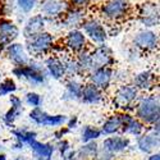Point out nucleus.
<instances>
[{
    "instance_id": "f257e3e1",
    "label": "nucleus",
    "mask_w": 160,
    "mask_h": 160,
    "mask_svg": "<svg viewBox=\"0 0 160 160\" xmlns=\"http://www.w3.org/2000/svg\"><path fill=\"white\" fill-rule=\"evenodd\" d=\"M136 117L143 124H154L159 122L160 117V105L158 95L145 96L138 100L135 106Z\"/></svg>"
},
{
    "instance_id": "f03ea898",
    "label": "nucleus",
    "mask_w": 160,
    "mask_h": 160,
    "mask_svg": "<svg viewBox=\"0 0 160 160\" xmlns=\"http://www.w3.org/2000/svg\"><path fill=\"white\" fill-rule=\"evenodd\" d=\"M138 90L132 85H121L113 94V105L118 110L128 112L137 101Z\"/></svg>"
},
{
    "instance_id": "7ed1b4c3",
    "label": "nucleus",
    "mask_w": 160,
    "mask_h": 160,
    "mask_svg": "<svg viewBox=\"0 0 160 160\" xmlns=\"http://www.w3.org/2000/svg\"><path fill=\"white\" fill-rule=\"evenodd\" d=\"M131 12L127 0H106L100 7V14L108 21L118 22L126 18Z\"/></svg>"
},
{
    "instance_id": "20e7f679",
    "label": "nucleus",
    "mask_w": 160,
    "mask_h": 160,
    "mask_svg": "<svg viewBox=\"0 0 160 160\" xmlns=\"http://www.w3.org/2000/svg\"><path fill=\"white\" fill-rule=\"evenodd\" d=\"M13 74L18 78H23L32 85H42L46 79V74L42 69V65L33 60H30L26 65H18L13 69Z\"/></svg>"
},
{
    "instance_id": "39448f33",
    "label": "nucleus",
    "mask_w": 160,
    "mask_h": 160,
    "mask_svg": "<svg viewBox=\"0 0 160 160\" xmlns=\"http://www.w3.org/2000/svg\"><path fill=\"white\" fill-rule=\"evenodd\" d=\"M26 40H27V46H26L27 51L33 55L46 54L54 46V36L45 31H41L40 33Z\"/></svg>"
},
{
    "instance_id": "423d86ee",
    "label": "nucleus",
    "mask_w": 160,
    "mask_h": 160,
    "mask_svg": "<svg viewBox=\"0 0 160 160\" xmlns=\"http://www.w3.org/2000/svg\"><path fill=\"white\" fill-rule=\"evenodd\" d=\"M82 28H83V33L85 36H87L92 42L95 44H104L108 38V31L104 27V24L100 19L98 18H86L82 22Z\"/></svg>"
},
{
    "instance_id": "0eeeda50",
    "label": "nucleus",
    "mask_w": 160,
    "mask_h": 160,
    "mask_svg": "<svg viewBox=\"0 0 160 160\" xmlns=\"http://www.w3.org/2000/svg\"><path fill=\"white\" fill-rule=\"evenodd\" d=\"M31 121H33L38 126H49V127H59L67 122V117L58 114V115H50L41 110L40 108H33L30 113Z\"/></svg>"
},
{
    "instance_id": "6e6552de",
    "label": "nucleus",
    "mask_w": 160,
    "mask_h": 160,
    "mask_svg": "<svg viewBox=\"0 0 160 160\" xmlns=\"http://www.w3.org/2000/svg\"><path fill=\"white\" fill-rule=\"evenodd\" d=\"M90 58L91 71L96 68H102V67H110L114 63L112 50L105 45H100L94 50H90Z\"/></svg>"
},
{
    "instance_id": "1a4fd4ad",
    "label": "nucleus",
    "mask_w": 160,
    "mask_h": 160,
    "mask_svg": "<svg viewBox=\"0 0 160 160\" xmlns=\"http://www.w3.org/2000/svg\"><path fill=\"white\" fill-rule=\"evenodd\" d=\"M88 82L96 86L100 90H106L113 82L114 73L110 67H102V68H96L92 69L88 73Z\"/></svg>"
},
{
    "instance_id": "9d476101",
    "label": "nucleus",
    "mask_w": 160,
    "mask_h": 160,
    "mask_svg": "<svg viewBox=\"0 0 160 160\" xmlns=\"http://www.w3.org/2000/svg\"><path fill=\"white\" fill-rule=\"evenodd\" d=\"M87 46V38L85 33L78 30V28H72L67 32L64 37V48H67L71 52H79Z\"/></svg>"
},
{
    "instance_id": "9b49d317",
    "label": "nucleus",
    "mask_w": 160,
    "mask_h": 160,
    "mask_svg": "<svg viewBox=\"0 0 160 160\" xmlns=\"http://www.w3.org/2000/svg\"><path fill=\"white\" fill-rule=\"evenodd\" d=\"M138 19L145 27H155L159 24V7L156 3H143L138 10Z\"/></svg>"
},
{
    "instance_id": "f8f14e48",
    "label": "nucleus",
    "mask_w": 160,
    "mask_h": 160,
    "mask_svg": "<svg viewBox=\"0 0 160 160\" xmlns=\"http://www.w3.org/2000/svg\"><path fill=\"white\" fill-rule=\"evenodd\" d=\"M133 44L137 49H141L143 51H154L158 49L159 45L158 33L149 30L140 31L133 38Z\"/></svg>"
},
{
    "instance_id": "ddd939ff",
    "label": "nucleus",
    "mask_w": 160,
    "mask_h": 160,
    "mask_svg": "<svg viewBox=\"0 0 160 160\" xmlns=\"http://www.w3.org/2000/svg\"><path fill=\"white\" fill-rule=\"evenodd\" d=\"M19 35V28L14 22L9 19L2 18L0 19V49L7 48L12 44Z\"/></svg>"
},
{
    "instance_id": "4468645a",
    "label": "nucleus",
    "mask_w": 160,
    "mask_h": 160,
    "mask_svg": "<svg viewBox=\"0 0 160 160\" xmlns=\"http://www.w3.org/2000/svg\"><path fill=\"white\" fill-rule=\"evenodd\" d=\"M67 10H68V5L65 0H42L41 3V12L44 13V17L48 18L63 17Z\"/></svg>"
},
{
    "instance_id": "2eb2a0df",
    "label": "nucleus",
    "mask_w": 160,
    "mask_h": 160,
    "mask_svg": "<svg viewBox=\"0 0 160 160\" xmlns=\"http://www.w3.org/2000/svg\"><path fill=\"white\" fill-rule=\"evenodd\" d=\"M86 19V10L83 8H73L68 9L64 14L62 19V26L65 28H77L78 26H81L82 22Z\"/></svg>"
},
{
    "instance_id": "dca6fc26",
    "label": "nucleus",
    "mask_w": 160,
    "mask_h": 160,
    "mask_svg": "<svg viewBox=\"0 0 160 160\" xmlns=\"http://www.w3.org/2000/svg\"><path fill=\"white\" fill-rule=\"evenodd\" d=\"M7 55H8L9 60H12L17 67L26 65L31 60L28 58V54H27V51H26L24 46L18 42H12L7 46Z\"/></svg>"
},
{
    "instance_id": "f3484780",
    "label": "nucleus",
    "mask_w": 160,
    "mask_h": 160,
    "mask_svg": "<svg viewBox=\"0 0 160 160\" xmlns=\"http://www.w3.org/2000/svg\"><path fill=\"white\" fill-rule=\"evenodd\" d=\"M121 114V119H122V131L126 133L133 136H140L145 129V124L140 121V119L132 117L131 114H128L127 112L124 113H119Z\"/></svg>"
},
{
    "instance_id": "a211bd4d",
    "label": "nucleus",
    "mask_w": 160,
    "mask_h": 160,
    "mask_svg": "<svg viewBox=\"0 0 160 160\" xmlns=\"http://www.w3.org/2000/svg\"><path fill=\"white\" fill-rule=\"evenodd\" d=\"M137 148L145 154H151L155 149L159 148V133L151 129L149 133L140 135L137 138Z\"/></svg>"
},
{
    "instance_id": "6ab92c4d",
    "label": "nucleus",
    "mask_w": 160,
    "mask_h": 160,
    "mask_svg": "<svg viewBox=\"0 0 160 160\" xmlns=\"http://www.w3.org/2000/svg\"><path fill=\"white\" fill-rule=\"evenodd\" d=\"M129 143H131V141L127 137L114 136V137H108L102 141V149L114 155V154L127 150L129 148Z\"/></svg>"
},
{
    "instance_id": "aec40b11",
    "label": "nucleus",
    "mask_w": 160,
    "mask_h": 160,
    "mask_svg": "<svg viewBox=\"0 0 160 160\" xmlns=\"http://www.w3.org/2000/svg\"><path fill=\"white\" fill-rule=\"evenodd\" d=\"M28 145L36 160H51L52 154H54V150H55L54 145L38 142L36 140H32L31 142H28Z\"/></svg>"
},
{
    "instance_id": "412c9836",
    "label": "nucleus",
    "mask_w": 160,
    "mask_h": 160,
    "mask_svg": "<svg viewBox=\"0 0 160 160\" xmlns=\"http://www.w3.org/2000/svg\"><path fill=\"white\" fill-rule=\"evenodd\" d=\"M46 24V19L42 14H36L31 18H28V21L26 22L24 28H23V35L26 38H30L37 33H40L41 31H44Z\"/></svg>"
},
{
    "instance_id": "4be33fe9",
    "label": "nucleus",
    "mask_w": 160,
    "mask_h": 160,
    "mask_svg": "<svg viewBox=\"0 0 160 160\" xmlns=\"http://www.w3.org/2000/svg\"><path fill=\"white\" fill-rule=\"evenodd\" d=\"M104 99V94L100 88L94 86L92 83H86L82 87L81 92V100L86 104H99Z\"/></svg>"
},
{
    "instance_id": "5701e85b",
    "label": "nucleus",
    "mask_w": 160,
    "mask_h": 160,
    "mask_svg": "<svg viewBox=\"0 0 160 160\" xmlns=\"http://www.w3.org/2000/svg\"><path fill=\"white\" fill-rule=\"evenodd\" d=\"M155 78L156 77L151 71H143L135 76L133 83H135V87L137 90L150 91L155 87Z\"/></svg>"
},
{
    "instance_id": "b1692460",
    "label": "nucleus",
    "mask_w": 160,
    "mask_h": 160,
    "mask_svg": "<svg viewBox=\"0 0 160 160\" xmlns=\"http://www.w3.org/2000/svg\"><path fill=\"white\" fill-rule=\"evenodd\" d=\"M45 65H46L48 73L54 79H62V78L65 77L63 59H60L59 57H50V58H48L46 62H45Z\"/></svg>"
},
{
    "instance_id": "393cba45",
    "label": "nucleus",
    "mask_w": 160,
    "mask_h": 160,
    "mask_svg": "<svg viewBox=\"0 0 160 160\" xmlns=\"http://www.w3.org/2000/svg\"><path fill=\"white\" fill-rule=\"evenodd\" d=\"M121 128H122L121 114H114L104 122L100 131H101V133H104V135H114V133H117L118 131H121Z\"/></svg>"
},
{
    "instance_id": "a878e982",
    "label": "nucleus",
    "mask_w": 160,
    "mask_h": 160,
    "mask_svg": "<svg viewBox=\"0 0 160 160\" xmlns=\"http://www.w3.org/2000/svg\"><path fill=\"white\" fill-rule=\"evenodd\" d=\"M98 151H99V148H98V143L95 141L86 142L82 148H79L78 151H76L77 159L78 160H94Z\"/></svg>"
},
{
    "instance_id": "bb28decb",
    "label": "nucleus",
    "mask_w": 160,
    "mask_h": 160,
    "mask_svg": "<svg viewBox=\"0 0 160 160\" xmlns=\"http://www.w3.org/2000/svg\"><path fill=\"white\" fill-rule=\"evenodd\" d=\"M83 83L77 81V79L72 78L69 79L65 85L67 92H65V99H71V100H78L81 99V92H82Z\"/></svg>"
},
{
    "instance_id": "cd10ccee",
    "label": "nucleus",
    "mask_w": 160,
    "mask_h": 160,
    "mask_svg": "<svg viewBox=\"0 0 160 160\" xmlns=\"http://www.w3.org/2000/svg\"><path fill=\"white\" fill-rule=\"evenodd\" d=\"M101 136V131L96 127L92 126H86L82 131V142H90V141H95Z\"/></svg>"
},
{
    "instance_id": "c85d7f7f",
    "label": "nucleus",
    "mask_w": 160,
    "mask_h": 160,
    "mask_svg": "<svg viewBox=\"0 0 160 160\" xmlns=\"http://www.w3.org/2000/svg\"><path fill=\"white\" fill-rule=\"evenodd\" d=\"M63 64H64V73H65V76L74 77L77 74H81V73H79V68H78V64H77L76 59H73V58L65 59V60H63Z\"/></svg>"
},
{
    "instance_id": "c756f323",
    "label": "nucleus",
    "mask_w": 160,
    "mask_h": 160,
    "mask_svg": "<svg viewBox=\"0 0 160 160\" xmlns=\"http://www.w3.org/2000/svg\"><path fill=\"white\" fill-rule=\"evenodd\" d=\"M13 135H14L16 140L21 143H28L32 140H36V132L32 131H13Z\"/></svg>"
},
{
    "instance_id": "7c9ffc66",
    "label": "nucleus",
    "mask_w": 160,
    "mask_h": 160,
    "mask_svg": "<svg viewBox=\"0 0 160 160\" xmlns=\"http://www.w3.org/2000/svg\"><path fill=\"white\" fill-rule=\"evenodd\" d=\"M21 114H22V106H14V105H12V108L4 114V122L8 126H12Z\"/></svg>"
},
{
    "instance_id": "2f4dec72",
    "label": "nucleus",
    "mask_w": 160,
    "mask_h": 160,
    "mask_svg": "<svg viewBox=\"0 0 160 160\" xmlns=\"http://www.w3.org/2000/svg\"><path fill=\"white\" fill-rule=\"evenodd\" d=\"M17 91V85L13 79L8 78L4 82L0 83V96H5L9 94H13V92Z\"/></svg>"
},
{
    "instance_id": "473e14b6",
    "label": "nucleus",
    "mask_w": 160,
    "mask_h": 160,
    "mask_svg": "<svg viewBox=\"0 0 160 160\" xmlns=\"http://www.w3.org/2000/svg\"><path fill=\"white\" fill-rule=\"evenodd\" d=\"M18 8L24 12V13H30L32 12V9H35V7L37 5L38 0H16Z\"/></svg>"
},
{
    "instance_id": "72a5a7b5",
    "label": "nucleus",
    "mask_w": 160,
    "mask_h": 160,
    "mask_svg": "<svg viewBox=\"0 0 160 160\" xmlns=\"http://www.w3.org/2000/svg\"><path fill=\"white\" fill-rule=\"evenodd\" d=\"M41 96L36 92H28L27 95H26V102H27L30 106L32 108H38L40 105H41Z\"/></svg>"
},
{
    "instance_id": "f704fd0d",
    "label": "nucleus",
    "mask_w": 160,
    "mask_h": 160,
    "mask_svg": "<svg viewBox=\"0 0 160 160\" xmlns=\"http://www.w3.org/2000/svg\"><path fill=\"white\" fill-rule=\"evenodd\" d=\"M58 150H59V152H60V155H64L67 151H69L71 150V145H69V142L67 141V140H60L59 142H58Z\"/></svg>"
},
{
    "instance_id": "c9c22d12",
    "label": "nucleus",
    "mask_w": 160,
    "mask_h": 160,
    "mask_svg": "<svg viewBox=\"0 0 160 160\" xmlns=\"http://www.w3.org/2000/svg\"><path fill=\"white\" fill-rule=\"evenodd\" d=\"M94 160H113V154H110L106 150L101 149V150L98 151V154H96Z\"/></svg>"
},
{
    "instance_id": "e433bc0d",
    "label": "nucleus",
    "mask_w": 160,
    "mask_h": 160,
    "mask_svg": "<svg viewBox=\"0 0 160 160\" xmlns=\"http://www.w3.org/2000/svg\"><path fill=\"white\" fill-rule=\"evenodd\" d=\"M71 3L76 8H86L92 3V0H71Z\"/></svg>"
},
{
    "instance_id": "4c0bfd02",
    "label": "nucleus",
    "mask_w": 160,
    "mask_h": 160,
    "mask_svg": "<svg viewBox=\"0 0 160 160\" xmlns=\"http://www.w3.org/2000/svg\"><path fill=\"white\" fill-rule=\"evenodd\" d=\"M63 158V160H78L77 159V152L76 151H72V150H69V151H67L64 155H62Z\"/></svg>"
},
{
    "instance_id": "58836bf2",
    "label": "nucleus",
    "mask_w": 160,
    "mask_h": 160,
    "mask_svg": "<svg viewBox=\"0 0 160 160\" xmlns=\"http://www.w3.org/2000/svg\"><path fill=\"white\" fill-rule=\"evenodd\" d=\"M69 129L68 128H62V129H59L58 132H55V137L58 138V140H60V138H63V136L65 135L67 132H68Z\"/></svg>"
},
{
    "instance_id": "ea45409f",
    "label": "nucleus",
    "mask_w": 160,
    "mask_h": 160,
    "mask_svg": "<svg viewBox=\"0 0 160 160\" xmlns=\"http://www.w3.org/2000/svg\"><path fill=\"white\" fill-rule=\"evenodd\" d=\"M77 126V118L74 117V118H72L71 121L68 122V129H71V128H74Z\"/></svg>"
},
{
    "instance_id": "a19ab883",
    "label": "nucleus",
    "mask_w": 160,
    "mask_h": 160,
    "mask_svg": "<svg viewBox=\"0 0 160 160\" xmlns=\"http://www.w3.org/2000/svg\"><path fill=\"white\" fill-rule=\"evenodd\" d=\"M149 160H160V155H159V152H156V154H151L150 158H149Z\"/></svg>"
},
{
    "instance_id": "79ce46f5",
    "label": "nucleus",
    "mask_w": 160,
    "mask_h": 160,
    "mask_svg": "<svg viewBox=\"0 0 160 160\" xmlns=\"http://www.w3.org/2000/svg\"><path fill=\"white\" fill-rule=\"evenodd\" d=\"M0 160H7V155L5 154H0Z\"/></svg>"
},
{
    "instance_id": "37998d69",
    "label": "nucleus",
    "mask_w": 160,
    "mask_h": 160,
    "mask_svg": "<svg viewBox=\"0 0 160 160\" xmlns=\"http://www.w3.org/2000/svg\"><path fill=\"white\" fill-rule=\"evenodd\" d=\"M13 160H24L23 158H21V156H18V158H16V159H13Z\"/></svg>"
}]
</instances>
